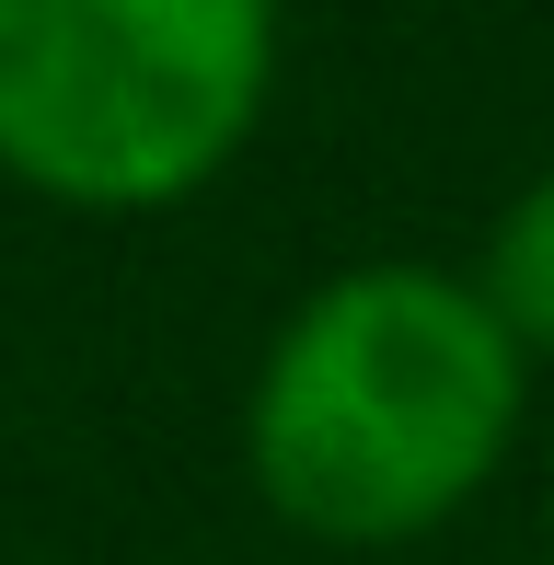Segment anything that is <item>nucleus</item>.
Instances as JSON below:
<instances>
[{
	"mask_svg": "<svg viewBox=\"0 0 554 565\" xmlns=\"http://www.w3.org/2000/svg\"><path fill=\"white\" fill-rule=\"evenodd\" d=\"M277 0H0V173L58 209H173L266 116Z\"/></svg>",
	"mask_w": 554,
	"mask_h": 565,
	"instance_id": "nucleus-2",
	"label": "nucleus"
},
{
	"mask_svg": "<svg viewBox=\"0 0 554 565\" xmlns=\"http://www.w3.org/2000/svg\"><path fill=\"white\" fill-rule=\"evenodd\" d=\"M520 427V347L439 266H359L277 323L243 450L289 531L405 543L497 473Z\"/></svg>",
	"mask_w": 554,
	"mask_h": 565,
	"instance_id": "nucleus-1",
	"label": "nucleus"
},
{
	"mask_svg": "<svg viewBox=\"0 0 554 565\" xmlns=\"http://www.w3.org/2000/svg\"><path fill=\"white\" fill-rule=\"evenodd\" d=\"M497 312V335H509L520 358H554V173L532 196H520L509 220H497L486 243V289H473Z\"/></svg>",
	"mask_w": 554,
	"mask_h": 565,
	"instance_id": "nucleus-3",
	"label": "nucleus"
}]
</instances>
